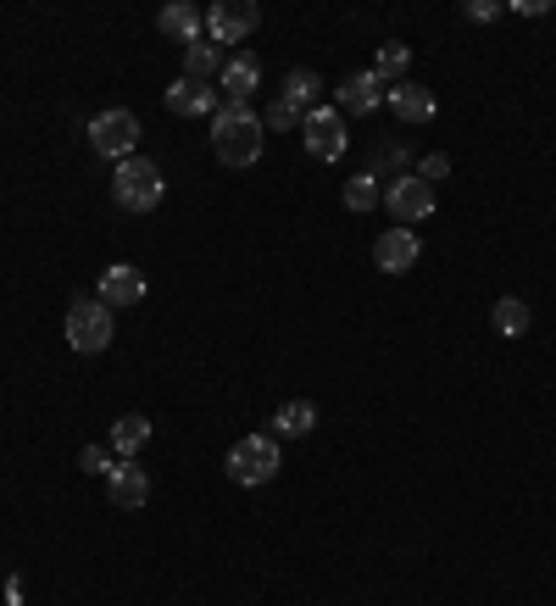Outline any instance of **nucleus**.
Here are the masks:
<instances>
[{"mask_svg": "<svg viewBox=\"0 0 556 606\" xmlns=\"http://www.w3.org/2000/svg\"><path fill=\"white\" fill-rule=\"evenodd\" d=\"M490 323H495V334L518 340V334H529L534 312H529V301H518V295H501V301H495V312H490Z\"/></svg>", "mask_w": 556, "mask_h": 606, "instance_id": "obj_20", "label": "nucleus"}, {"mask_svg": "<svg viewBox=\"0 0 556 606\" xmlns=\"http://www.w3.org/2000/svg\"><path fill=\"white\" fill-rule=\"evenodd\" d=\"M101 301L106 306H139L146 301V273H139L134 262H117L101 273Z\"/></svg>", "mask_w": 556, "mask_h": 606, "instance_id": "obj_11", "label": "nucleus"}, {"mask_svg": "<svg viewBox=\"0 0 556 606\" xmlns=\"http://www.w3.org/2000/svg\"><path fill=\"white\" fill-rule=\"evenodd\" d=\"M384 101H390V112L406 117V123H434V96H429L424 84H412V78H406V84H390Z\"/></svg>", "mask_w": 556, "mask_h": 606, "instance_id": "obj_14", "label": "nucleus"}, {"mask_svg": "<svg viewBox=\"0 0 556 606\" xmlns=\"http://www.w3.org/2000/svg\"><path fill=\"white\" fill-rule=\"evenodd\" d=\"M345 206H351V212H374V206H379V178H374V173H356V178L345 184Z\"/></svg>", "mask_w": 556, "mask_h": 606, "instance_id": "obj_23", "label": "nucleus"}, {"mask_svg": "<svg viewBox=\"0 0 556 606\" xmlns=\"http://www.w3.org/2000/svg\"><path fill=\"white\" fill-rule=\"evenodd\" d=\"M112 195H117L123 212H151V206H162V195H167V178H162V167L146 162V156H123L117 173H112Z\"/></svg>", "mask_w": 556, "mask_h": 606, "instance_id": "obj_2", "label": "nucleus"}, {"mask_svg": "<svg viewBox=\"0 0 556 606\" xmlns=\"http://www.w3.org/2000/svg\"><path fill=\"white\" fill-rule=\"evenodd\" d=\"M462 12H468L473 23H495V17H501V7H495V0H468V7H462Z\"/></svg>", "mask_w": 556, "mask_h": 606, "instance_id": "obj_27", "label": "nucleus"}, {"mask_svg": "<svg viewBox=\"0 0 556 606\" xmlns=\"http://www.w3.org/2000/svg\"><path fill=\"white\" fill-rule=\"evenodd\" d=\"M278 445L267 440V434H245L235 451H228V479L235 484H245V490H262L267 479H278Z\"/></svg>", "mask_w": 556, "mask_h": 606, "instance_id": "obj_3", "label": "nucleus"}, {"mask_svg": "<svg viewBox=\"0 0 556 606\" xmlns=\"http://www.w3.org/2000/svg\"><path fill=\"white\" fill-rule=\"evenodd\" d=\"M67 345L78 356H101L112 345V306L106 301H73L67 306Z\"/></svg>", "mask_w": 556, "mask_h": 606, "instance_id": "obj_4", "label": "nucleus"}, {"mask_svg": "<svg viewBox=\"0 0 556 606\" xmlns=\"http://www.w3.org/2000/svg\"><path fill=\"white\" fill-rule=\"evenodd\" d=\"M278 96H285L301 117H312L317 106H323V84H317V73H306V67H295L290 78H285V89H278Z\"/></svg>", "mask_w": 556, "mask_h": 606, "instance_id": "obj_19", "label": "nucleus"}, {"mask_svg": "<svg viewBox=\"0 0 556 606\" xmlns=\"http://www.w3.org/2000/svg\"><path fill=\"white\" fill-rule=\"evenodd\" d=\"M445 173H451V156L445 151H429L424 162H417V178H424V184H440Z\"/></svg>", "mask_w": 556, "mask_h": 606, "instance_id": "obj_25", "label": "nucleus"}, {"mask_svg": "<svg viewBox=\"0 0 556 606\" xmlns=\"http://www.w3.org/2000/svg\"><path fill=\"white\" fill-rule=\"evenodd\" d=\"M406 67H412V51L401 39H384L379 45V62H374V73L384 78V84H406Z\"/></svg>", "mask_w": 556, "mask_h": 606, "instance_id": "obj_22", "label": "nucleus"}, {"mask_svg": "<svg viewBox=\"0 0 556 606\" xmlns=\"http://www.w3.org/2000/svg\"><path fill=\"white\" fill-rule=\"evenodd\" d=\"M273 429L285 434V440L312 434V429H317V406H312V401H285V406H278V417H273Z\"/></svg>", "mask_w": 556, "mask_h": 606, "instance_id": "obj_21", "label": "nucleus"}, {"mask_svg": "<svg viewBox=\"0 0 556 606\" xmlns=\"http://www.w3.org/2000/svg\"><path fill=\"white\" fill-rule=\"evenodd\" d=\"M217 78H223V89H228V101L245 106V101L256 96V84H262V62H256V56H228Z\"/></svg>", "mask_w": 556, "mask_h": 606, "instance_id": "obj_15", "label": "nucleus"}, {"mask_svg": "<svg viewBox=\"0 0 556 606\" xmlns=\"http://www.w3.org/2000/svg\"><path fill=\"white\" fill-rule=\"evenodd\" d=\"M106 495H112V506H123V512L146 506V501H151V474L139 468V462H112V474H106Z\"/></svg>", "mask_w": 556, "mask_h": 606, "instance_id": "obj_9", "label": "nucleus"}, {"mask_svg": "<svg viewBox=\"0 0 556 606\" xmlns=\"http://www.w3.org/2000/svg\"><path fill=\"white\" fill-rule=\"evenodd\" d=\"M223 45H212L206 34L195 39V45H184V78H201V84H212V73H223Z\"/></svg>", "mask_w": 556, "mask_h": 606, "instance_id": "obj_17", "label": "nucleus"}, {"mask_svg": "<svg viewBox=\"0 0 556 606\" xmlns=\"http://www.w3.org/2000/svg\"><path fill=\"white\" fill-rule=\"evenodd\" d=\"M262 139H267V128H262V117H256L251 106H235V101H228L223 112H212V151H217V162L251 167V162L262 156Z\"/></svg>", "mask_w": 556, "mask_h": 606, "instance_id": "obj_1", "label": "nucleus"}, {"mask_svg": "<svg viewBox=\"0 0 556 606\" xmlns=\"http://www.w3.org/2000/svg\"><path fill=\"white\" fill-rule=\"evenodd\" d=\"M256 23H262L256 0H217L206 12V39L212 45H240L245 34H256Z\"/></svg>", "mask_w": 556, "mask_h": 606, "instance_id": "obj_6", "label": "nucleus"}, {"mask_svg": "<svg viewBox=\"0 0 556 606\" xmlns=\"http://www.w3.org/2000/svg\"><path fill=\"white\" fill-rule=\"evenodd\" d=\"M89 146H96L101 156H134V146H139V117L128 112V106H112V112H101L96 123H89Z\"/></svg>", "mask_w": 556, "mask_h": 606, "instance_id": "obj_5", "label": "nucleus"}, {"mask_svg": "<svg viewBox=\"0 0 556 606\" xmlns=\"http://www.w3.org/2000/svg\"><path fill=\"white\" fill-rule=\"evenodd\" d=\"M390 96V84L379 73H351L340 84V112L345 117H367V112H379V101Z\"/></svg>", "mask_w": 556, "mask_h": 606, "instance_id": "obj_10", "label": "nucleus"}, {"mask_svg": "<svg viewBox=\"0 0 556 606\" xmlns=\"http://www.w3.org/2000/svg\"><path fill=\"white\" fill-rule=\"evenodd\" d=\"M7 606H23V579H12V584H7Z\"/></svg>", "mask_w": 556, "mask_h": 606, "instance_id": "obj_28", "label": "nucleus"}, {"mask_svg": "<svg viewBox=\"0 0 556 606\" xmlns=\"http://www.w3.org/2000/svg\"><path fill=\"white\" fill-rule=\"evenodd\" d=\"M151 440V417L146 412H123L117 424H112V451L123 456V462H134V451Z\"/></svg>", "mask_w": 556, "mask_h": 606, "instance_id": "obj_18", "label": "nucleus"}, {"mask_svg": "<svg viewBox=\"0 0 556 606\" xmlns=\"http://www.w3.org/2000/svg\"><path fill=\"white\" fill-rule=\"evenodd\" d=\"M167 112H173V117H212V112H217L212 84H201V78H178V84H167Z\"/></svg>", "mask_w": 556, "mask_h": 606, "instance_id": "obj_12", "label": "nucleus"}, {"mask_svg": "<svg viewBox=\"0 0 556 606\" xmlns=\"http://www.w3.org/2000/svg\"><path fill=\"white\" fill-rule=\"evenodd\" d=\"M390 212H395V223L401 228H412V223H424L429 212H434V184H424L417 173H401L395 184H390Z\"/></svg>", "mask_w": 556, "mask_h": 606, "instance_id": "obj_8", "label": "nucleus"}, {"mask_svg": "<svg viewBox=\"0 0 556 606\" xmlns=\"http://www.w3.org/2000/svg\"><path fill=\"white\" fill-rule=\"evenodd\" d=\"M301 123H306V117H301V112H295L285 96H278V101L262 112V128H278V134H285V128H301Z\"/></svg>", "mask_w": 556, "mask_h": 606, "instance_id": "obj_24", "label": "nucleus"}, {"mask_svg": "<svg viewBox=\"0 0 556 606\" xmlns=\"http://www.w3.org/2000/svg\"><path fill=\"white\" fill-rule=\"evenodd\" d=\"M417 256H424V245H417V235H412V228H390V235L374 245V262H379L384 273H406Z\"/></svg>", "mask_w": 556, "mask_h": 606, "instance_id": "obj_13", "label": "nucleus"}, {"mask_svg": "<svg viewBox=\"0 0 556 606\" xmlns=\"http://www.w3.org/2000/svg\"><path fill=\"white\" fill-rule=\"evenodd\" d=\"M301 134H306V151H312L317 162H340V156H345V117H340L334 106H317V112L301 123Z\"/></svg>", "mask_w": 556, "mask_h": 606, "instance_id": "obj_7", "label": "nucleus"}, {"mask_svg": "<svg viewBox=\"0 0 556 606\" xmlns=\"http://www.w3.org/2000/svg\"><path fill=\"white\" fill-rule=\"evenodd\" d=\"M78 468H84V474H112V456H106L101 445H84V451H78Z\"/></svg>", "mask_w": 556, "mask_h": 606, "instance_id": "obj_26", "label": "nucleus"}, {"mask_svg": "<svg viewBox=\"0 0 556 606\" xmlns=\"http://www.w3.org/2000/svg\"><path fill=\"white\" fill-rule=\"evenodd\" d=\"M201 7H190V0H167L162 7V17H156V28L167 34V39H178V45H195L201 39Z\"/></svg>", "mask_w": 556, "mask_h": 606, "instance_id": "obj_16", "label": "nucleus"}]
</instances>
